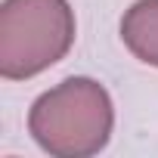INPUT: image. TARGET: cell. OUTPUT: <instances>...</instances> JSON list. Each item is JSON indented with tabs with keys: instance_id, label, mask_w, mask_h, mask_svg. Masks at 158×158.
<instances>
[{
	"instance_id": "cell-3",
	"label": "cell",
	"mask_w": 158,
	"mask_h": 158,
	"mask_svg": "<svg viewBox=\"0 0 158 158\" xmlns=\"http://www.w3.org/2000/svg\"><path fill=\"white\" fill-rule=\"evenodd\" d=\"M121 40L139 62L158 68V0H136L124 10Z\"/></svg>"
},
{
	"instance_id": "cell-2",
	"label": "cell",
	"mask_w": 158,
	"mask_h": 158,
	"mask_svg": "<svg viewBox=\"0 0 158 158\" xmlns=\"http://www.w3.org/2000/svg\"><path fill=\"white\" fill-rule=\"evenodd\" d=\"M68 0H3L0 6V77L28 81L53 68L74 47Z\"/></svg>"
},
{
	"instance_id": "cell-1",
	"label": "cell",
	"mask_w": 158,
	"mask_h": 158,
	"mask_svg": "<svg viewBox=\"0 0 158 158\" xmlns=\"http://www.w3.org/2000/svg\"><path fill=\"white\" fill-rule=\"evenodd\" d=\"M115 106L93 77H65L31 102L28 133L56 158H90L112 139Z\"/></svg>"
}]
</instances>
